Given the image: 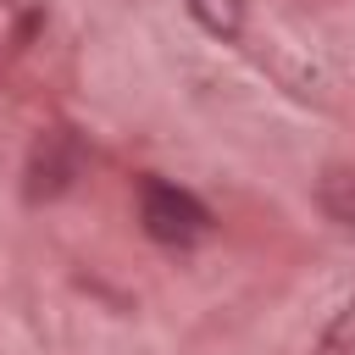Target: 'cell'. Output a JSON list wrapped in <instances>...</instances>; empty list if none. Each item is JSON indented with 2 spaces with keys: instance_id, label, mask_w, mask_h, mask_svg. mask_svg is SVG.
Returning <instances> with one entry per match:
<instances>
[{
  "instance_id": "6da1fadb",
  "label": "cell",
  "mask_w": 355,
  "mask_h": 355,
  "mask_svg": "<svg viewBox=\"0 0 355 355\" xmlns=\"http://www.w3.org/2000/svg\"><path fill=\"white\" fill-rule=\"evenodd\" d=\"M139 222L155 244H172V250H189L211 233V211L178 189V183H161V178H144L139 183Z\"/></svg>"
},
{
  "instance_id": "7a4b0ae2",
  "label": "cell",
  "mask_w": 355,
  "mask_h": 355,
  "mask_svg": "<svg viewBox=\"0 0 355 355\" xmlns=\"http://www.w3.org/2000/svg\"><path fill=\"white\" fill-rule=\"evenodd\" d=\"M78 172H83V144H78V133H72V128L39 133V144H33V155H28V200H55V194H67V189L78 183Z\"/></svg>"
},
{
  "instance_id": "3957f363",
  "label": "cell",
  "mask_w": 355,
  "mask_h": 355,
  "mask_svg": "<svg viewBox=\"0 0 355 355\" xmlns=\"http://www.w3.org/2000/svg\"><path fill=\"white\" fill-rule=\"evenodd\" d=\"M316 205L333 227L355 233V166H327L316 178Z\"/></svg>"
},
{
  "instance_id": "277c9868",
  "label": "cell",
  "mask_w": 355,
  "mask_h": 355,
  "mask_svg": "<svg viewBox=\"0 0 355 355\" xmlns=\"http://www.w3.org/2000/svg\"><path fill=\"white\" fill-rule=\"evenodd\" d=\"M189 6V17L205 28V33H216V39H239L244 33V0H183Z\"/></svg>"
}]
</instances>
